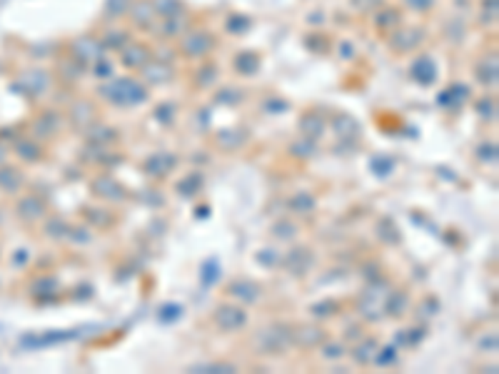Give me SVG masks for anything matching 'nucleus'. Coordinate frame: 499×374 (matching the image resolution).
<instances>
[{
  "instance_id": "ddd939ff",
  "label": "nucleus",
  "mask_w": 499,
  "mask_h": 374,
  "mask_svg": "<svg viewBox=\"0 0 499 374\" xmlns=\"http://www.w3.org/2000/svg\"><path fill=\"white\" fill-rule=\"evenodd\" d=\"M475 78H477L479 85L497 88V80H499V57H497V53H489V55H484L482 60L477 62Z\"/></svg>"
},
{
  "instance_id": "4c0bfd02",
  "label": "nucleus",
  "mask_w": 499,
  "mask_h": 374,
  "mask_svg": "<svg viewBox=\"0 0 499 374\" xmlns=\"http://www.w3.org/2000/svg\"><path fill=\"white\" fill-rule=\"evenodd\" d=\"M272 237H277V240H293L295 235H297V225L295 222H290V220H277L275 225H272Z\"/></svg>"
},
{
  "instance_id": "37998d69",
  "label": "nucleus",
  "mask_w": 499,
  "mask_h": 374,
  "mask_svg": "<svg viewBox=\"0 0 499 374\" xmlns=\"http://www.w3.org/2000/svg\"><path fill=\"white\" fill-rule=\"evenodd\" d=\"M322 357L325 359H330V362H337V359H342L344 357V345L342 342H322Z\"/></svg>"
},
{
  "instance_id": "a211bd4d",
  "label": "nucleus",
  "mask_w": 499,
  "mask_h": 374,
  "mask_svg": "<svg viewBox=\"0 0 499 374\" xmlns=\"http://www.w3.org/2000/svg\"><path fill=\"white\" fill-rule=\"evenodd\" d=\"M57 130H60V115H57L55 110H45V113L33 123V137H38V140L55 137Z\"/></svg>"
},
{
  "instance_id": "b1692460",
  "label": "nucleus",
  "mask_w": 499,
  "mask_h": 374,
  "mask_svg": "<svg viewBox=\"0 0 499 374\" xmlns=\"http://www.w3.org/2000/svg\"><path fill=\"white\" fill-rule=\"evenodd\" d=\"M127 13H130V20L138 25V28H150V25H153V18H155V11L150 6V0H135Z\"/></svg>"
},
{
  "instance_id": "393cba45",
  "label": "nucleus",
  "mask_w": 499,
  "mask_h": 374,
  "mask_svg": "<svg viewBox=\"0 0 499 374\" xmlns=\"http://www.w3.org/2000/svg\"><path fill=\"white\" fill-rule=\"evenodd\" d=\"M377 349H379V342L377 340H362L360 345H355L352 347V359H355L360 367H370L372 364V359H374V354H377Z\"/></svg>"
},
{
  "instance_id": "e2e57ef3",
  "label": "nucleus",
  "mask_w": 499,
  "mask_h": 374,
  "mask_svg": "<svg viewBox=\"0 0 499 374\" xmlns=\"http://www.w3.org/2000/svg\"><path fill=\"white\" fill-rule=\"evenodd\" d=\"M422 307H425V312H422V314H430V317H432V314H437V310H440V302H437L435 297H432V300L427 297V300L422 302Z\"/></svg>"
},
{
  "instance_id": "6e6552de",
  "label": "nucleus",
  "mask_w": 499,
  "mask_h": 374,
  "mask_svg": "<svg viewBox=\"0 0 499 374\" xmlns=\"http://www.w3.org/2000/svg\"><path fill=\"white\" fill-rule=\"evenodd\" d=\"M70 50H73L70 55H73L75 60H80V62H95V60H100V57L105 55L103 43H100L98 38H90V35H80L78 40H73Z\"/></svg>"
},
{
  "instance_id": "f704fd0d",
  "label": "nucleus",
  "mask_w": 499,
  "mask_h": 374,
  "mask_svg": "<svg viewBox=\"0 0 499 374\" xmlns=\"http://www.w3.org/2000/svg\"><path fill=\"white\" fill-rule=\"evenodd\" d=\"M25 85L28 90H33V95H43L50 85V78L43 70H30V75H25Z\"/></svg>"
},
{
  "instance_id": "864d4df0",
  "label": "nucleus",
  "mask_w": 499,
  "mask_h": 374,
  "mask_svg": "<svg viewBox=\"0 0 499 374\" xmlns=\"http://www.w3.org/2000/svg\"><path fill=\"white\" fill-rule=\"evenodd\" d=\"M280 260H282V257L277 255V249H260V252H258V262H260V265H265V267L280 265Z\"/></svg>"
},
{
  "instance_id": "a18cd8bd",
  "label": "nucleus",
  "mask_w": 499,
  "mask_h": 374,
  "mask_svg": "<svg viewBox=\"0 0 499 374\" xmlns=\"http://www.w3.org/2000/svg\"><path fill=\"white\" fill-rule=\"evenodd\" d=\"M130 6H132V0H105V13H108L110 18H120L130 11Z\"/></svg>"
},
{
  "instance_id": "20e7f679",
  "label": "nucleus",
  "mask_w": 499,
  "mask_h": 374,
  "mask_svg": "<svg viewBox=\"0 0 499 374\" xmlns=\"http://www.w3.org/2000/svg\"><path fill=\"white\" fill-rule=\"evenodd\" d=\"M90 190L95 198L105 200V202H125L127 200L125 185H120L113 175H98L90 182Z\"/></svg>"
},
{
  "instance_id": "f03ea898",
  "label": "nucleus",
  "mask_w": 499,
  "mask_h": 374,
  "mask_svg": "<svg viewBox=\"0 0 499 374\" xmlns=\"http://www.w3.org/2000/svg\"><path fill=\"white\" fill-rule=\"evenodd\" d=\"M253 345L260 354H282L287 347L293 345V329L287 324H270V327L260 329L253 337Z\"/></svg>"
},
{
  "instance_id": "f3484780",
  "label": "nucleus",
  "mask_w": 499,
  "mask_h": 374,
  "mask_svg": "<svg viewBox=\"0 0 499 374\" xmlns=\"http://www.w3.org/2000/svg\"><path fill=\"white\" fill-rule=\"evenodd\" d=\"M25 185V175L20 167H15V165H0V190L8 195H15L20 193Z\"/></svg>"
},
{
  "instance_id": "72a5a7b5",
  "label": "nucleus",
  "mask_w": 499,
  "mask_h": 374,
  "mask_svg": "<svg viewBox=\"0 0 499 374\" xmlns=\"http://www.w3.org/2000/svg\"><path fill=\"white\" fill-rule=\"evenodd\" d=\"M235 70L240 75H255L260 70V57L250 50H242L240 55L235 57Z\"/></svg>"
},
{
  "instance_id": "09e8293b",
  "label": "nucleus",
  "mask_w": 499,
  "mask_h": 374,
  "mask_svg": "<svg viewBox=\"0 0 499 374\" xmlns=\"http://www.w3.org/2000/svg\"><path fill=\"white\" fill-rule=\"evenodd\" d=\"M370 167H372L374 175H377V177H387V175L392 172V167H395V162H392L390 158H372Z\"/></svg>"
},
{
  "instance_id": "aec40b11",
  "label": "nucleus",
  "mask_w": 499,
  "mask_h": 374,
  "mask_svg": "<svg viewBox=\"0 0 499 374\" xmlns=\"http://www.w3.org/2000/svg\"><path fill=\"white\" fill-rule=\"evenodd\" d=\"M409 75H412V80L419 83V85H432L437 78V68H435V62L430 60V55H419L417 60L412 62Z\"/></svg>"
},
{
  "instance_id": "7c9ffc66",
  "label": "nucleus",
  "mask_w": 499,
  "mask_h": 374,
  "mask_svg": "<svg viewBox=\"0 0 499 374\" xmlns=\"http://www.w3.org/2000/svg\"><path fill=\"white\" fill-rule=\"evenodd\" d=\"M317 153V140H310V137H300V140L290 142V155H293L295 160H310L315 158Z\"/></svg>"
},
{
  "instance_id": "39448f33",
  "label": "nucleus",
  "mask_w": 499,
  "mask_h": 374,
  "mask_svg": "<svg viewBox=\"0 0 499 374\" xmlns=\"http://www.w3.org/2000/svg\"><path fill=\"white\" fill-rule=\"evenodd\" d=\"M390 38H387V46L397 53V55H405V53H412L419 48V43L425 40V33L419 28H395L390 30Z\"/></svg>"
},
{
  "instance_id": "4d7b16f0",
  "label": "nucleus",
  "mask_w": 499,
  "mask_h": 374,
  "mask_svg": "<svg viewBox=\"0 0 499 374\" xmlns=\"http://www.w3.org/2000/svg\"><path fill=\"white\" fill-rule=\"evenodd\" d=\"M92 70H95V75H98V78H108V75H113V65L105 60V55L100 57V60L92 62Z\"/></svg>"
},
{
  "instance_id": "bf43d9fd",
  "label": "nucleus",
  "mask_w": 499,
  "mask_h": 374,
  "mask_svg": "<svg viewBox=\"0 0 499 374\" xmlns=\"http://www.w3.org/2000/svg\"><path fill=\"white\" fill-rule=\"evenodd\" d=\"M405 6L422 13V11H430V8L435 6V0H405Z\"/></svg>"
},
{
  "instance_id": "f257e3e1",
  "label": "nucleus",
  "mask_w": 499,
  "mask_h": 374,
  "mask_svg": "<svg viewBox=\"0 0 499 374\" xmlns=\"http://www.w3.org/2000/svg\"><path fill=\"white\" fill-rule=\"evenodd\" d=\"M98 95L108 100L110 105H118V108H135V105L148 100V88L140 85L138 80L132 78H118L108 85H100Z\"/></svg>"
},
{
  "instance_id": "0e129e2a",
  "label": "nucleus",
  "mask_w": 499,
  "mask_h": 374,
  "mask_svg": "<svg viewBox=\"0 0 499 374\" xmlns=\"http://www.w3.org/2000/svg\"><path fill=\"white\" fill-rule=\"evenodd\" d=\"M344 340H350V342L362 340V329L357 327V324H352V327H347V329H344Z\"/></svg>"
},
{
  "instance_id": "c9c22d12",
  "label": "nucleus",
  "mask_w": 499,
  "mask_h": 374,
  "mask_svg": "<svg viewBox=\"0 0 499 374\" xmlns=\"http://www.w3.org/2000/svg\"><path fill=\"white\" fill-rule=\"evenodd\" d=\"M400 20H402V15H400V11H382V13H377V18H374V23H377V28H382V30H395V28H400Z\"/></svg>"
},
{
  "instance_id": "473e14b6",
  "label": "nucleus",
  "mask_w": 499,
  "mask_h": 374,
  "mask_svg": "<svg viewBox=\"0 0 499 374\" xmlns=\"http://www.w3.org/2000/svg\"><path fill=\"white\" fill-rule=\"evenodd\" d=\"M150 6H153L155 15H160V18L183 15V11H185V3H183V0H150Z\"/></svg>"
},
{
  "instance_id": "dca6fc26",
  "label": "nucleus",
  "mask_w": 499,
  "mask_h": 374,
  "mask_svg": "<svg viewBox=\"0 0 499 374\" xmlns=\"http://www.w3.org/2000/svg\"><path fill=\"white\" fill-rule=\"evenodd\" d=\"M150 57H153V53H150L148 48L140 46V43H130V46L122 48L120 60L127 70H143L150 62Z\"/></svg>"
},
{
  "instance_id": "2f4dec72",
  "label": "nucleus",
  "mask_w": 499,
  "mask_h": 374,
  "mask_svg": "<svg viewBox=\"0 0 499 374\" xmlns=\"http://www.w3.org/2000/svg\"><path fill=\"white\" fill-rule=\"evenodd\" d=\"M202 185H205V177H202L200 172H190L188 177H183V180L175 185V190H178L183 198H192V195L200 193Z\"/></svg>"
},
{
  "instance_id": "c756f323",
  "label": "nucleus",
  "mask_w": 499,
  "mask_h": 374,
  "mask_svg": "<svg viewBox=\"0 0 499 374\" xmlns=\"http://www.w3.org/2000/svg\"><path fill=\"white\" fill-rule=\"evenodd\" d=\"M85 137H87V142H95V145H110V142L118 140V130H115V127H105V125L92 123L85 130Z\"/></svg>"
},
{
  "instance_id": "c85d7f7f",
  "label": "nucleus",
  "mask_w": 499,
  "mask_h": 374,
  "mask_svg": "<svg viewBox=\"0 0 499 374\" xmlns=\"http://www.w3.org/2000/svg\"><path fill=\"white\" fill-rule=\"evenodd\" d=\"M374 233H377V237L382 240V242L392 244V247H397V244L402 242V233L397 230V225L390 217H382V220L377 222V227H374Z\"/></svg>"
},
{
  "instance_id": "e433bc0d",
  "label": "nucleus",
  "mask_w": 499,
  "mask_h": 374,
  "mask_svg": "<svg viewBox=\"0 0 499 374\" xmlns=\"http://www.w3.org/2000/svg\"><path fill=\"white\" fill-rule=\"evenodd\" d=\"M68 230H70V225L63 220V217H50V220L45 222V235L52 240L68 237Z\"/></svg>"
},
{
  "instance_id": "412c9836",
  "label": "nucleus",
  "mask_w": 499,
  "mask_h": 374,
  "mask_svg": "<svg viewBox=\"0 0 499 374\" xmlns=\"http://www.w3.org/2000/svg\"><path fill=\"white\" fill-rule=\"evenodd\" d=\"M215 142H218L220 150L232 153V150H240L247 142V132L240 130V127H225V130L215 132Z\"/></svg>"
},
{
  "instance_id": "13d9d810",
  "label": "nucleus",
  "mask_w": 499,
  "mask_h": 374,
  "mask_svg": "<svg viewBox=\"0 0 499 374\" xmlns=\"http://www.w3.org/2000/svg\"><path fill=\"white\" fill-rule=\"evenodd\" d=\"M220 270H218V262H207L205 265V275H202V282L205 284H213L215 279H218Z\"/></svg>"
},
{
  "instance_id": "f8f14e48",
  "label": "nucleus",
  "mask_w": 499,
  "mask_h": 374,
  "mask_svg": "<svg viewBox=\"0 0 499 374\" xmlns=\"http://www.w3.org/2000/svg\"><path fill=\"white\" fill-rule=\"evenodd\" d=\"M227 295L242 305H255L260 300V284L247 277H237L227 284Z\"/></svg>"
},
{
  "instance_id": "603ef678",
  "label": "nucleus",
  "mask_w": 499,
  "mask_h": 374,
  "mask_svg": "<svg viewBox=\"0 0 499 374\" xmlns=\"http://www.w3.org/2000/svg\"><path fill=\"white\" fill-rule=\"evenodd\" d=\"M153 118L157 120V123L160 125H170L172 120H175V108H172V105H157L155 108V115H153Z\"/></svg>"
},
{
  "instance_id": "9b49d317",
  "label": "nucleus",
  "mask_w": 499,
  "mask_h": 374,
  "mask_svg": "<svg viewBox=\"0 0 499 374\" xmlns=\"http://www.w3.org/2000/svg\"><path fill=\"white\" fill-rule=\"evenodd\" d=\"M325 340H328V332L317 324H302V327L293 329V345L300 349H315Z\"/></svg>"
},
{
  "instance_id": "6e6d98bb",
  "label": "nucleus",
  "mask_w": 499,
  "mask_h": 374,
  "mask_svg": "<svg viewBox=\"0 0 499 374\" xmlns=\"http://www.w3.org/2000/svg\"><path fill=\"white\" fill-rule=\"evenodd\" d=\"M200 78H197V85L200 88H210L215 83V80H218V70L213 68V65H207V68H202L200 70Z\"/></svg>"
},
{
  "instance_id": "052dcab7",
  "label": "nucleus",
  "mask_w": 499,
  "mask_h": 374,
  "mask_svg": "<svg viewBox=\"0 0 499 374\" xmlns=\"http://www.w3.org/2000/svg\"><path fill=\"white\" fill-rule=\"evenodd\" d=\"M247 25H250V20H247V18H240V15H235L232 20H227V28H235L237 35H242V28H247Z\"/></svg>"
},
{
  "instance_id": "58836bf2",
  "label": "nucleus",
  "mask_w": 499,
  "mask_h": 374,
  "mask_svg": "<svg viewBox=\"0 0 499 374\" xmlns=\"http://www.w3.org/2000/svg\"><path fill=\"white\" fill-rule=\"evenodd\" d=\"M310 312L315 314L317 319H325V317H335L339 312V305L335 300H322V302H315L310 307Z\"/></svg>"
},
{
  "instance_id": "49530a36",
  "label": "nucleus",
  "mask_w": 499,
  "mask_h": 374,
  "mask_svg": "<svg viewBox=\"0 0 499 374\" xmlns=\"http://www.w3.org/2000/svg\"><path fill=\"white\" fill-rule=\"evenodd\" d=\"M165 23H162V35H180V30H185V18L183 15H175V18H162Z\"/></svg>"
},
{
  "instance_id": "680f3d73",
  "label": "nucleus",
  "mask_w": 499,
  "mask_h": 374,
  "mask_svg": "<svg viewBox=\"0 0 499 374\" xmlns=\"http://www.w3.org/2000/svg\"><path fill=\"white\" fill-rule=\"evenodd\" d=\"M382 0H352V6L360 8V11H372V8H377Z\"/></svg>"
},
{
  "instance_id": "4be33fe9",
  "label": "nucleus",
  "mask_w": 499,
  "mask_h": 374,
  "mask_svg": "<svg viewBox=\"0 0 499 374\" xmlns=\"http://www.w3.org/2000/svg\"><path fill=\"white\" fill-rule=\"evenodd\" d=\"M407 310H409V297H407V292H402V289L387 292L385 305H382V312H385L387 317H402V314H407Z\"/></svg>"
},
{
  "instance_id": "ea45409f",
  "label": "nucleus",
  "mask_w": 499,
  "mask_h": 374,
  "mask_svg": "<svg viewBox=\"0 0 499 374\" xmlns=\"http://www.w3.org/2000/svg\"><path fill=\"white\" fill-rule=\"evenodd\" d=\"M475 110H477V115H479L482 120H494V118H497V100H494V97H489V95H484L482 100H477Z\"/></svg>"
},
{
  "instance_id": "bb28decb",
  "label": "nucleus",
  "mask_w": 499,
  "mask_h": 374,
  "mask_svg": "<svg viewBox=\"0 0 499 374\" xmlns=\"http://www.w3.org/2000/svg\"><path fill=\"white\" fill-rule=\"evenodd\" d=\"M315 207H317L315 195L304 193V190H300V193H295L293 198L287 200V210H293L295 215H310Z\"/></svg>"
},
{
  "instance_id": "4468645a",
  "label": "nucleus",
  "mask_w": 499,
  "mask_h": 374,
  "mask_svg": "<svg viewBox=\"0 0 499 374\" xmlns=\"http://www.w3.org/2000/svg\"><path fill=\"white\" fill-rule=\"evenodd\" d=\"M330 127H332L335 135H337L339 140H344V142L357 140V137H360V123H357V120L352 118L350 113L332 115V120H330Z\"/></svg>"
},
{
  "instance_id": "5fc2aeb1",
  "label": "nucleus",
  "mask_w": 499,
  "mask_h": 374,
  "mask_svg": "<svg viewBox=\"0 0 499 374\" xmlns=\"http://www.w3.org/2000/svg\"><path fill=\"white\" fill-rule=\"evenodd\" d=\"M497 20V0H484V11H482V23L494 25Z\"/></svg>"
},
{
  "instance_id": "a878e982",
  "label": "nucleus",
  "mask_w": 499,
  "mask_h": 374,
  "mask_svg": "<svg viewBox=\"0 0 499 374\" xmlns=\"http://www.w3.org/2000/svg\"><path fill=\"white\" fill-rule=\"evenodd\" d=\"M143 70H145V73H143L145 80H148L150 85H162V83L172 80V68H170V65H165V62L150 60Z\"/></svg>"
},
{
  "instance_id": "79ce46f5",
  "label": "nucleus",
  "mask_w": 499,
  "mask_h": 374,
  "mask_svg": "<svg viewBox=\"0 0 499 374\" xmlns=\"http://www.w3.org/2000/svg\"><path fill=\"white\" fill-rule=\"evenodd\" d=\"M85 220L90 222V227H108V225H113V215H110L108 210H98V207L85 210Z\"/></svg>"
},
{
  "instance_id": "3c124183",
  "label": "nucleus",
  "mask_w": 499,
  "mask_h": 374,
  "mask_svg": "<svg viewBox=\"0 0 499 374\" xmlns=\"http://www.w3.org/2000/svg\"><path fill=\"white\" fill-rule=\"evenodd\" d=\"M68 240H73V242H80V244H87L92 240L90 227H70V230H68Z\"/></svg>"
},
{
  "instance_id": "6ab92c4d",
  "label": "nucleus",
  "mask_w": 499,
  "mask_h": 374,
  "mask_svg": "<svg viewBox=\"0 0 499 374\" xmlns=\"http://www.w3.org/2000/svg\"><path fill=\"white\" fill-rule=\"evenodd\" d=\"M328 130V118L320 113H304L300 118V132L304 137H310V140H320Z\"/></svg>"
},
{
  "instance_id": "1a4fd4ad",
  "label": "nucleus",
  "mask_w": 499,
  "mask_h": 374,
  "mask_svg": "<svg viewBox=\"0 0 499 374\" xmlns=\"http://www.w3.org/2000/svg\"><path fill=\"white\" fill-rule=\"evenodd\" d=\"M280 262L285 265V270L290 275H295V277H302V275L310 272V267H312V262H315V257H312V249L293 247L285 257H282Z\"/></svg>"
},
{
  "instance_id": "423d86ee",
  "label": "nucleus",
  "mask_w": 499,
  "mask_h": 374,
  "mask_svg": "<svg viewBox=\"0 0 499 374\" xmlns=\"http://www.w3.org/2000/svg\"><path fill=\"white\" fill-rule=\"evenodd\" d=\"M215 40L210 33H205V30H192V33H188L183 38V43H180V53H183L185 57H205L207 53L213 50Z\"/></svg>"
},
{
  "instance_id": "a19ab883",
  "label": "nucleus",
  "mask_w": 499,
  "mask_h": 374,
  "mask_svg": "<svg viewBox=\"0 0 499 374\" xmlns=\"http://www.w3.org/2000/svg\"><path fill=\"white\" fill-rule=\"evenodd\" d=\"M372 364L377 367H395L397 364V347H379L377 354H374Z\"/></svg>"
},
{
  "instance_id": "0eeeda50",
  "label": "nucleus",
  "mask_w": 499,
  "mask_h": 374,
  "mask_svg": "<svg viewBox=\"0 0 499 374\" xmlns=\"http://www.w3.org/2000/svg\"><path fill=\"white\" fill-rule=\"evenodd\" d=\"M178 162H180V158L175 153H167V150H160V153H153L148 160L143 162V170H145V175H150V177H167L170 175L175 167H178Z\"/></svg>"
},
{
  "instance_id": "2eb2a0df",
  "label": "nucleus",
  "mask_w": 499,
  "mask_h": 374,
  "mask_svg": "<svg viewBox=\"0 0 499 374\" xmlns=\"http://www.w3.org/2000/svg\"><path fill=\"white\" fill-rule=\"evenodd\" d=\"M92 123H95V108L90 100H78L70 105V125L75 130L85 132Z\"/></svg>"
},
{
  "instance_id": "8fccbe9b",
  "label": "nucleus",
  "mask_w": 499,
  "mask_h": 374,
  "mask_svg": "<svg viewBox=\"0 0 499 374\" xmlns=\"http://www.w3.org/2000/svg\"><path fill=\"white\" fill-rule=\"evenodd\" d=\"M215 100H218L220 105H237V102L242 100V90H235V88H230V90H220L218 95H215Z\"/></svg>"
},
{
  "instance_id": "5701e85b",
  "label": "nucleus",
  "mask_w": 499,
  "mask_h": 374,
  "mask_svg": "<svg viewBox=\"0 0 499 374\" xmlns=\"http://www.w3.org/2000/svg\"><path fill=\"white\" fill-rule=\"evenodd\" d=\"M13 153L23 160V162H30V165L41 162V160H43V148L35 140H30V137H20V140L15 142Z\"/></svg>"
},
{
  "instance_id": "c03bdc74",
  "label": "nucleus",
  "mask_w": 499,
  "mask_h": 374,
  "mask_svg": "<svg viewBox=\"0 0 499 374\" xmlns=\"http://www.w3.org/2000/svg\"><path fill=\"white\" fill-rule=\"evenodd\" d=\"M477 160L484 165L497 162V142H482V145L477 148Z\"/></svg>"
},
{
  "instance_id": "338daca9",
  "label": "nucleus",
  "mask_w": 499,
  "mask_h": 374,
  "mask_svg": "<svg viewBox=\"0 0 499 374\" xmlns=\"http://www.w3.org/2000/svg\"><path fill=\"white\" fill-rule=\"evenodd\" d=\"M6 160H8V148L3 145V142H0V165L6 162Z\"/></svg>"
},
{
  "instance_id": "69168bd1",
  "label": "nucleus",
  "mask_w": 499,
  "mask_h": 374,
  "mask_svg": "<svg viewBox=\"0 0 499 374\" xmlns=\"http://www.w3.org/2000/svg\"><path fill=\"white\" fill-rule=\"evenodd\" d=\"M479 347H482V349H487V347H489V349H497V335H492V337H484V340H482V345H479Z\"/></svg>"
},
{
  "instance_id": "9d476101",
  "label": "nucleus",
  "mask_w": 499,
  "mask_h": 374,
  "mask_svg": "<svg viewBox=\"0 0 499 374\" xmlns=\"http://www.w3.org/2000/svg\"><path fill=\"white\" fill-rule=\"evenodd\" d=\"M15 215L20 217L23 222H38L48 215V207H45V200L41 195H25V198L17 200L15 205Z\"/></svg>"
},
{
  "instance_id": "7ed1b4c3",
  "label": "nucleus",
  "mask_w": 499,
  "mask_h": 374,
  "mask_svg": "<svg viewBox=\"0 0 499 374\" xmlns=\"http://www.w3.org/2000/svg\"><path fill=\"white\" fill-rule=\"evenodd\" d=\"M213 322L218 324V329H223V332H240V329L247 324V312L237 305L223 302V305L215 307Z\"/></svg>"
},
{
  "instance_id": "de8ad7c7",
  "label": "nucleus",
  "mask_w": 499,
  "mask_h": 374,
  "mask_svg": "<svg viewBox=\"0 0 499 374\" xmlns=\"http://www.w3.org/2000/svg\"><path fill=\"white\" fill-rule=\"evenodd\" d=\"M192 372H215V374L235 372V364H230V362H207V364H197V367H192Z\"/></svg>"
},
{
  "instance_id": "cd10ccee",
  "label": "nucleus",
  "mask_w": 499,
  "mask_h": 374,
  "mask_svg": "<svg viewBox=\"0 0 499 374\" xmlns=\"http://www.w3.org/2000/svg\"><path fill=\"white\" fill-rule=\"evenodd\" d=\"M467 100H470V88L462 85V83L447 88V90L440 95V102H442V105H447V108H462Z\"/></svg>"
}]
</instances>
